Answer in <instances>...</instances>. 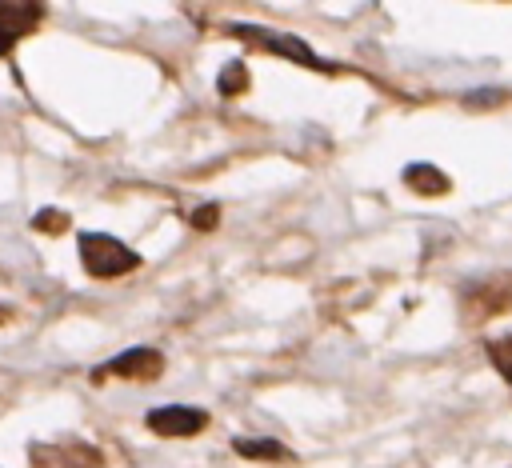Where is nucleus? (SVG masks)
Masks as SVG:
<instances>
[{
	"mask_svg": "<svg viewBox=\"0 0 512 468\" xmlns=\"http://www.w3.org/2000/svg\"><path fill=\"white\" fill-rule=\"evenodd\" d=\"M216 220H220V212H216L212 204H200V208L192 212V228H200V232H208V228H216Z\"/></svg>",
	"mask_w": 512,
	"mask_h": 468,
	"instance_id": "obj_13",
	"label": "nucleus"
},
{
	"mask_svg": "<svg viewBox=\"0 0 512 468\" xmlns=\"http://www.w3.org/2000/svg\"><path fill=\"white\" fill-rule=\"evenodd\" d=\"M0 320H4V308H0Z\"/></svg>",
	"mask_w": 512,
	"mask_h": 468,
	"instance_id": "obj_15",
	"label": "nucleus"
},
{
	"mask_svg": "<svg viewBox=\"0 0 512 468\" xmlns=\"http://www.w3.org/2000/svg\"><path fill=\"white\" fill-rule=\"evenodd\" d=\"M464 308L472 320H488V316H500L512 308V268L504 272H488L480 280H472L464 288Z\"/></svg>",
	"mask_w": 512,
	"mask_h": 468,
	"instance_id": "obj_3",
	"label": "nucleus"
},
{
	"mask_svg": "<svg viewBox=\"0 0 512 468\" xmlns=\"http://www.w3.org/2000/svg\"><path fill=\"white\" fill-rule=\"evenodd\" d=\"M160 372H164V356L156 348H128V352L112 356L108 364H100L92 372V380H108V376H116V380H156Z\"/></svg>",
	"mask_w": 512,
	"mask_h": 468,
	"instance_id": "obj_5",
	"label": "nucleus"
},
{
	"mask_svg": "<svg viewBox=\"0 0 512 468\" xmlns=\"http://www.w3.org/2000/svg\"><path fill=\"white\" fill-rule=\"evenodd\" d=\"M28 460H32V468H104V456H100V448H92V444H84V440H36L32 448H28Z\"/></svg>",
	"mask_w": 512,
	"mask_h": 468,
	"instance_id": "obj_4",
	"label": "nucleus"
},
{
	"mask_svg": "<svg viewBox=\"0 0 512 468\" xmlns=\"http://www.w3.org/2000/svg\"><path fill=\"white\" fill-rule=\"evenodd\" d=\"M404 184L416 192V196H444L452 184H448V176L440 172V168H432V164H408L404 168Z\"/></svg>",
	"mask_w": 512,
	"mask_h": 468,
	"instance_id": "obj_8",
	"label": "nucleus"
},
{
	"mask_svg": "<svg viewBox=\"0 0 512 468\" xmlns=\"http://www.w3.org/2000/svg\"><path fill=\"white\" fill-rule=\"evenodd\" d=\"M488 360L492 368L512 384V336H500V340H488Z\"/></svg>",
	"mask_w": 512,
	"mask_h": 468,
	"instance_id": "obj_11",
	"label": "nucleus"
},
{
	"mask_svg": "<svg viewBox=\"0 0 512 468\" xmlns=\"http://www.w3.org/2000/svg\"><path fill=\"white\" fill-rule=\"evenodd\" d=\"M228 32L240 36V40H248V44H256V48H264V52H276V56H284V60H292V64H304V68H316V72H332V64H324L300 36L272 32V28H256V24H228Z\"/></svg>",
	"mask_w": 512,
	"mask_h": 468,
	"instance_id": "obj_2",
	"label": "nucleus"
},
{
	"mask_svg": "<svg viewBox=\"0 0 512 468\" xmlns=\"http://www.w3.org/2000/svg\"><path fill=\"white\" fill-rule=\"evenodd\" d=\"M44 12H48L44 4H0V32L12 36V40H20V36H28V32L40 28Z\"/></svg>",
	"mask_w": 512,
	"mask_h": 468,
	"instance_id": "obj_7",
	"label": "nucleus"
},
{
	"mask_svg": "<svg viewBox=\"0 0 512 468\" xmlns=\"http://www.w3.org/2000/svg\"><path fill=\"white\" fill-rule=\"evenodd\" d=\"M32 228H36V232H48V236H60V232H68V212L44 208V212L32 216Z\"/></svg>",
	"mask_w": 512,
	"mask_h": 468,
	"instance_id": "obj_12",
	"label": "nucleus"
},
{
	"mask_svg": "<svg viewBox=\"0 0 512 468\" xmlns=\"http://www.w3.org/2000/svg\"><path fill=\"white\" fill-rule=\"evenodd\" d=\"M244 88H248V68H244L240 60L224 64V72H220V80H216V92H220V96H240Z\"/></svg>",
	"mask_w": 512,
	"mask_h": 468,
	"instance_id": "obj_10",
	"label": "nucleus"
},
{
	"mask_svg": "<svg viewBox=\"0 0 512 468\" xmlns=\"http://www.w3.org/2000/svg\"><path fill=\"white\" fill-rule=\"evenodd\" d=\"M144 424L156 436H196V432L208 428V412L204 408H188V404H164V408H152L144 416Z\"/></svg>",
	"mask_w": 512,
	"mask_h": 468,
	"instance_id": "obj_6",
	"label": "nucleus"
},
{
	"mask_svg": "<svg viewBox=\"0 0 512 468\" xmlns=\"http://www.w3.org/2000/svg\"><path fill=\"white\" fill-rule=\"evenodd\" d=\"M80 264L88 268V276L112 280V276H128L140 264V256L108 232H80Z\"/></svg>",
	"mask_w": 512,
	"mask_h": 468,
	"instance_id": "obj_1",
	"label": "nucleus"
},
{
	"mask_svg": "<svg viewBox=\"0 0 512 468\" xmlns=\"http://www.w3.org/2000/svg\"><path fill=\"white\" fill-rule=\"evenodd\" d=\"M232 452L244 456V460H292V452L280 444V440H268V436H256V440H232Z\"/></svg>",
	"mask_w": 512,
	"mask_h": 468,
	"instance_id": "obj_9",
	"label": "nucleus"
},
{
	"mask_svg": "<svg viewBox=\"0 0 512 468\" xmlns=\"http://www.w3.org/2000/svg\"><path fill=\"white\" fill-rule=\"evenodd\" d=\"M12 44H16V40H12V36H4V32H0V56H8V52H12Z\"/></svg>",
	"mask_w": 512,
	"mask_h": 468,
	"instance_id": "obj_14",
	"label": "nucleus"
}]
</instances>
